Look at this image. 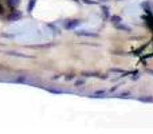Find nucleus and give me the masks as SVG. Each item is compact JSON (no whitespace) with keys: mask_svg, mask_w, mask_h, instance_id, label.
Returning a JSON list of instances; mask_svg holds the SVG:
<instances>
[{"mask_svg":"<svg viewBox=\"0 0 153 134\" xmlns=\"http://www.w3.org/2000/svg\"><path fill=\"white\" fill-rule=\"evenodd\" d=\"M81 24V20H78V19H74V20H69L66 21V24H65V28L67 30H74L76 27Z\"/></svg>","mask_w":153,"mask_h":134,"instance_id":"f257e3e1","label":"nucleus"},{"mask_svg":"<svg viewBox=\"0 0 153 134\" xmlns=\"http://www.w3.org/2000/svg\"><path fill=\"white\" fill-rule=\"evenodd\" d=\"M116 28L117 30H121V31H126V32H130L132 31V28H130L129 26H125V24H116Z\"/></svg>","mask_w":153,"mask_h":134,"instance_id":"f03ea898","label":"nucleus"},{"mask_svg":"<svg viewBox=\"0 0 153 134\" xmlns=\"http://www.w3.org/2000/svg\"><path fill=\"white\" fill-rule=\"evenodd\" d=\"M35 3H36V0H31V1H30V4H28V12H32V10H34V7H35Z\"/></svg>","mask_w":153,"mask_h":134,"instance_id":"6e6552de","label":"nucleus"},{"mask_svg":"<svg viewBox=\"0 0 153 134\" xmlns=\"http://www.w3.org/2000/svg\"><path fill=\"white\" fill-rule=\"evenodd\" d=\"M19 3H20V0H8V4H10V7H12V8L18 7Z\"/></svg>","mask_w":153,"mask_h":134,"instance_id":"39448f33","label":"nucleus"},{"mask_svg":"<svg viewBox=\"0 0 153 134\" xmlns=\"http://www.w3.org/2000/svg\"><path fill=\"white\" fill-rule=\"evenodd\" d=\"M138 101H141V102H153V98L151 95H148V97H140Z\"/></svg>","mask_w":153,"mask_h":134,"instance_id":"20e7f679","label":"nucleus"},{"mask_svg":"<svg viewBox=\"0 0 153 134\" xmlns=\"http://www.w3.org/2000/svg\"><path fill=\"white\" fill-rule=\"evenodd\" d=\"M74 1H79V0H74Z\"/></svg>","mask_w":153,"mask_h":134,"instance_id":"4468645a","label":"nucleus"},{"mask_svg":"<svg viewBox=\"0 0 153 134\" xmlns=\"http://www.w3.org/2000/svg\"><path fill=\"white\" fill-rule=\"evenodd\" d=\"M102 11L105 12V15H108V13H109V8H108V7H103V8H102Z\"/></svg>","mask_w":153,"mask_h":134,"instance_id":"9b49d317","label":"nucleus"},{"mask_svg":"<svg viewBox=\"0 0 153 134\" xmlns=\"http://www.w3.org/2000/svg\"><path fill=\"white\" fill-rule=\"evenodd\" d=\"M105 94H106V93L103 91V90H100V91H95L94 93V95H105Z\"/></svg>","mask_w":153,"mask_h":134,"instance_id":"1a4fd4ad","label":"nucleus"},{"mask_svg":"<svg viewBox=\"0 0 153 134\" xmlns=\"http://www.w3.org/2000/svg\"><path fill=\"white\" fill-rule=\"evenodd\" d=\"M110 20H111V23L118 24L120 21H121V18H120V16H117V15H113V16L110 18Z\"/></svg>","mask_w":153,"mask_h":134,"instance_id":"423d86ee","label":"nucleus"},{"mask_svg":"<svg viewBox=\"0 0 153 134\" xmlns=\"http://www.w3.org/2000/svg\"><path fill=\"white\" fill-rule=\"evenodd\" d=\"M86 4H94V1H90V0H83Z\"/></svg>","mask_w":153,"mask_h":134,"instance_id":"f8f14e48","label":"nucleus"},{"mask_svg":"<svg viewBox=\"0 0 153 134\" xmlns=\"http://www.w3.org/2000/svg\"><path fill=\"white\" fill-rule=\"evenodd\" d=\"M76 35H81V36H97V34H91L89 31H78Z\"/></svg>","mask_w":153,"mask_h":134,"instance_id":"7ed1b4c3","label":"nucleus"},{"mask_svg":"<svg viewBox=\"0 0 153 134\" xmlns=\"http://www.w3.org/2000/svg\"><path fill=\"white\" fill-rule=\"evenodd\" d=\"M100 1H103V3H106V1H108V0H100Z\"/></svg>","mask_w":153,"mask_h":134,"instance_id":"ddd939ff","label":"nucleus"},{"mask_svg":"<svg viewBox=\"0 0 153 134\" xmlns=\"http://www.w3.org/2000/svg\"><path fill=\"white\" fill-rule=\"evenodd\" d=\"M85 83V81H76L75 82V86H81V84H83Z\"/></svg>","mask_w":153,"mask_h":134,"instance_id":"9d476101","label":"nucleus"},{"mask_svg":"<svg viewBox=\"0 0 153 134\" xmlns=\"http://www.w3.org/2000/svg\"><path fill=\"white\" fill-rule=\"evenodd\" d=\"M20 16H22V13H19V12H18V13H16V12H13L12 15H11L8 19H10V20H13V19H20Z\"/></svg>","mask_w":153,"mask_h":134,"instance_id":"0eeeda50","label":"nucleus"}]
</instances>
